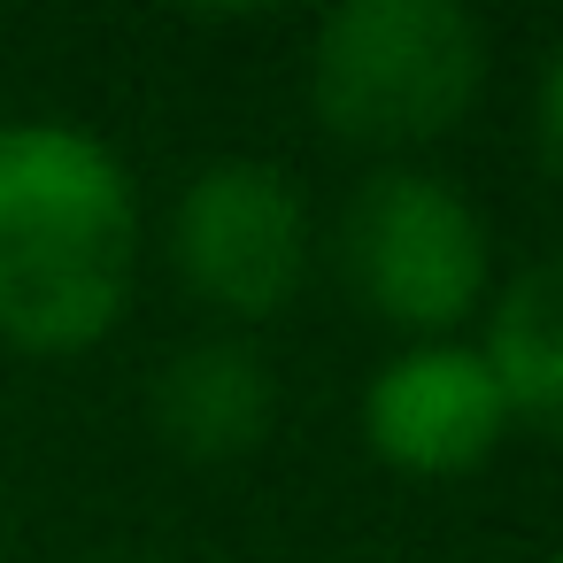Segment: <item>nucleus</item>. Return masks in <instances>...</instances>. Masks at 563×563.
<instances>
[{"label": "nucleus", "mask_w": 563, "mask_h": 563, "mask_svg": "<svg viewBox=\"0 0 563 563\" xmlns=\"http://www.w3.org/2000/svg\"><path fill=\"white\" fill-rule=\"evenodd\" d=\"M140 286V186L63 117L0 124V340L16 355L101 347Z\"/></svg>", "instance_id": "obj_1"}, {"label": "nucleus", "mask_w": 563, "mask_h": 563, "mask_svg": "<svg viewBox=\"0 0 563 563\" xmlns=\"http://www.w3.org/2000/svg\"><path fill=\"white\" fill-rule=\"evenodd\" d=\"M486 86V32L455 0H347L317 24L309 109L332 140L401 155L448 140Z\"/></svg>", "instance_id": "obj_2"}, {"label": "nucleus", "mask_w": 563, "mask_h": 563, "mask_svg": "<svg viewBox=\"0 0 563 563\" xmlns=\"http://www.w3.org/2000/svg\"><path fill=\"white\" fill-rule=\"evenodd\" d=\"M340 271L371 317L417 340H455V324L494 301V240L478 209L440 170L409 163H386L355 186L340 217Z\"/></svg>", "instance_id": "obj_3"}, {"label": "nucleus", "mask_w": 563, "mask_h": 563, "mask_svg": "<svg viewBox=\"0 0 563 563\" xmlns=\"http://www.w3.org/2000/svg\"><path fill=\"white\" fill-rule=\"evenodd\" d=\"M309 255H317V224L278 163L224 155L194 170L170 209V263L186 294L240 324L294 309V294L309 286Z\"/></svg>", "instance_id": "obj_4"}, {"label": "nucleus", "mask_w": 563, "mask_h": 563, "mask_svg": "<svg viewBox=\"0 0 563 563\" xmlns=\"http://www.w3.org/2000/svg\"><path fill=\"white\" fill-rule=\"evenodd\" d=\"M509 424L517 417H509L501 378L478 355V340H417V347L386 355L363 386V440L378 463H394L409 478L478 471Z\"/></svg>", "instance_id": "obj_5"}, {"label": "nucleus", "mask_w": 563, "mask_h": 563, "mask_svg": "<svg viewBox=\"0 0 563 563\" xmlns=\"http://www.w3.org/2000/svg\"><path fill=\"white\" fill-rule=\"evenodd\" d=\"M271 417H278V378L247 340H224V332L186 340L155 371V432L186 463H232L263 448Z\"/></svg>", "instance_id": "obj_6"}, {"label": "nucleus", "mask_w": 563, "mask_h": 563, "mask_svg": "<svg viewBox=\"0 0 563 563\" xmlns=\"http://www.w3.org/2000/svg\"><path fill=\"white\" fill-rule=\"evenodd\" d=\"M478 355L501 378V401L517 424L563 440V255L525 263L494 301H486V340Z\"/></svg>", "instance_id": "obj_7"}, {"label": "nucleus", "mask_w": 563, "mask_h": 563, "mask_svg": "<svg viewBox=\"0 0 563 563\" xmlns=\"http://www.w3.org/2000/svg\"><path fill=\"white\" fill-rule=\"evenodd\" d=\"M540 155H548V170L563 178V47H555L548 70H540Z\"/></svg>", "instance_id": "obj_8"}, {"label": "nucleus", "mask_w": 563, "mask_h": 563, "mask_svg": "<svg viewBox=\"0 0 563 563\" xmlns=\"http://www.w3.org/2000/svg\"><path fill=\"white\" fill-rule=\"evenodd\" d=\"M548 563H563V555H548Z\"/></svg>", "instance_id": "obj_9"}]
</instances>
